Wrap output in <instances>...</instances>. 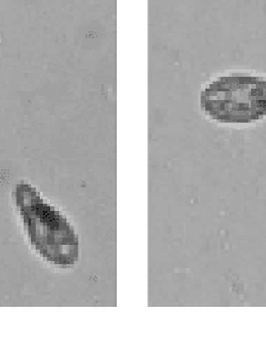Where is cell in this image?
<instances>
[{
	"label": "cell",
	"instance_id": "1",
	"mask_svg": "<svg viewBox=\"0 0 266 357\" xmlns=\"http://www.w3.org/2000/svg\"><path fill=\"white\" fill-rule=\"evenodd\" d=\"M15 198L33 247L47 261L58 266L77 263L79 241L64 215L25 183L17 186Z\"/></svg>",
	"mask_w": 266,
	"mask_h": 357
},
{
	"label": "cell",
	"instance_id": "2",
	"mask_svg": "<svg viewBox=\"0 0 266 357\" xmlns=\"http://www.w3.org/2000/svg\"><path fill=\"white\" fill-rule=\"evenodd\" d=\"M213 119L221 121H250L266 114V80L231 75L212 83L201 99Z\"/></svg>",
	"mask_w": 266,
	"mask_h": 357
}]
</instances>
